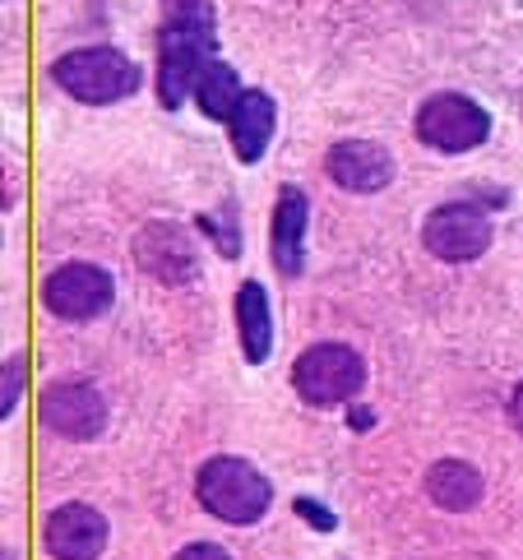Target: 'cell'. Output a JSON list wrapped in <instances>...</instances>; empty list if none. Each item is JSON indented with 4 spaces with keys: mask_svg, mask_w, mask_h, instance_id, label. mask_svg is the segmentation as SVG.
Masks as SVG:
<instances>
[{
    "mask_svg": "<svg viewBox=\"0 0 523 560\" xmlns=\"http://www.w3.org/2000/svg\"><path fill=\"white\" fill-rule=\"evenodd\" d=\"M51 84L84 107H116V103H126V97L139 93L144 70H139V61H130L120 47L97 43V47H74L66 56H56Z\"/></svg>",
    "mask_w": 523,
    "mask_h": 560,
    "instance_id": "obj_2",
    "label": "cell"
},
{
    "mask_svg": "<svg viewBox=\"0 0 523 560\" xmlns=\"http://www.w3.org/2000/svg\"><path fill=\"white\" fill-rule=\"evenodd\" d=\"M153 93L163 112H181L195 97L199 74L218 61V24H172L163 19L153 37Z\"/></svg>",
    "mask_w": 523,
    "mask_h": 560,
    "instance_id": "obj_3",
    "label": "cell"
},
{
    "mask_svg": "<svg viewBox=\"0 0 523 560\" xmlns=\"http://www.w3.org/2000/svg\"><path fill=\"white\" fill-rule=\"evenodd\" d=\"M43 542L51 560H97L112 542V524L97 505H84V500H66L56 505L43 524Z\"/></svg>",
    "mask_w": 523,
    "mask_h": 560,
    "instance_id": "obj_11",
    "label": "cell"
},
{
    "mask_svg": "<svg viewBox=\"0 0 523 560\" xmlns=\"http://www.w3.org/2000/svg\"><path fill=\"white\" fill-rule=\"evenodd\" d=\"M228 144L241 163H259L269 149H274V135H278V103L269 89H246L241 103L228 116Z\"/></svg>",
    "mask_w": 523,
    "mask_h": 560,
    "instance_id": "obj_14",
    "label": "cell"
},
{
    "mask_svg": "<svg viewBox=\"0 0 523 560\" xmlns=\"http://www.w3.org/2000/svg\"><path fill=\"white\" fill-rule=\"evenodd\" d=\"M28 394V352H10L5 366H0V417L10 422V412L24 404Z\"/></svg>",
    "mask_w": 523,
    "mask_h": 560,
    "instance_id": "obj_18",
    "label": "cell"
},
{
    "mask_svg": "<svg viewBox=\"0 0 523 560\" xmlns=\"http://www.w3.org/2000/svg\"><path fill=\"white\" fill-rule=\"evenodd\" d=\"M375 422H380V412H375L371 404H361V398H352V404L344 408V427H348L352 435H367V431H375Z\"/></svg>",
    "mask_w": 523,
    "mask_h": 560,
    "instance_id": "obj_21",
    "label": "cell"
},
{
    "mask_svg": "<svg viewBox=\"0 0 523 560\" xmlns=\"http://www.w3.org/2000/svg\"><path fill=\"white\" fill-rule=\"evenodd\" d=\"M163 5V19L172 24H218L213 0H158Z\"/></svg>",
    "mask_w": 523,
    "mask_h": 560,
    "instance_id": "obj_20",
    "label": "cell"
},
{
    "mask_svg": "<svg viewBox=\"0 0 523 560\" xmlns=\"http://www.w3.org/2000/svg\"><path fill=\"white\" fill-rule=\"evenodd\" d=\"M412 135L431 153L464 158L491 139V112L468 93H431L412 116Z\"/></svg>",
    "mask_w": 523,
    "mask_h": 560,
    "instance_id": "obj_5",
    "label": "cell"
},
{
    "mask_svg": "<svg viewBox=\"0 0 523 560\" xmlns=\"http://www.w3.org/2000/svg\"><path fill=\"white\" fill-rule=\"evenodd\" d=\"M172 560H232V551L223 542H186Z\"/></svg>",
    "mask_w": 523,
    "mask_h": 560,
    "instance_id": "obj_22",
    "label": "cell"
},
{
    "mask_svg": "<svg viewBox=\"0 0 523 560\" xmlns=\"http://www.w3.org/2000/svg\"><path fill=\"white\" fill-rule=\"evenodd\" d=\"M116 302V278L112 269L93 265V259H66L56 265L43 283V306L66 319V325H93L103 319Z\"/></svg>",
    "mask_w": 523,
    "mask_h": 560,
    "instance_id": "obj_7",
    "label": "cell"
},
{
    "mask_svg": "<svg viewBox=\"0 0 523 560\" xmlns=\"http://www.w3.org/2000/svg\"><path fill=\"white\" fill-rule=\"evenodd\" d=\"M496 242V228H491V213L477 209L473 199H450V205H435L421 223V246H427L435 259L445 265H473L491 250Z\"/></svg>",
    "mask_w": 523,
    "mask_h": 560,
    "instance_id": "obj_8",
    "label": "cell"
},
{
    "mask_svg": "<svg viewBox=\"0 0 523 560\" xmlns=\"http://www.w3.org/2000/svg\"><path fill=\"white\" fill-rule=\"evenodd\" d=\"M427 495L435 510L468 514L481 505V495H487V477H481V468L468 464V458H435L427 468Z\"/></svg>",
    "mask_w": 523,
    "mask_h": 560,
    "instance_id": "obj_15",
    "label": "cell"
},
{
    "mask_svg": "<svg viewBox=\"0 0 523 560\" xmlns=\"http://www.w3.org/2000/svg\"><path fill=\"white\" fill-rule=\"evenodd\" d=\"M325 176L348 195H380L394 186L398 163L380 139H338L325 153Z\"/></svg>",
    "mask_w": 523,
    "mask_h": 560,
    "instance_id": "obj_10",
    "label": "cell"
},
{
    "mask_svg": "<svg viewBox=\"0 0 523 560\" xmlns=\"http://www.w3.org/2000/svg\"><path fill=\"white\" fill-rule=\"evenodd\" d=\"M306 242H311V199L301 186H278L269 209V259L283 278L306 269Z\"/></svg>",
    "mask_w": 523,
    "mask_h": 560,
    "instance_id": "obj_12",
    "label": "cell"
},
{
    "mask_svg": "<svg viewBox=\"0 0 523 560\" xmlns=\"http://www.w3.org/2000/svg\"><path fill=\"white\" fill-rule=\"evenodd\" d=\"M37 417L70 445H93L107 431V394L84 375H60L47 380V389L37 394Z\"/></svg>",
    "mask_w": 523,
    "mask_h": 560,
    "instance_id": "obj_6",
    "label": "cell"
},
{
    "mask_svg": "<svg viewBox=\"0 0 523 560\" xmlns=\"http://www.w3.org/2000/svg\"><path fill=\"white\" fill-rule=\"evenodd\" d=\"M5 560H19V556H14V551H10V547H5Z\"/></svg>",
    "mask_w": 523,
    "mask_h": 560,
    "instance_id": "obj_24",
    "label": "cell"
},
{
    "mask_svg": "<svg viewBox=\"0 0 523 560\" xmlns=\"http://www.w3.org/2000/svg\"><path fill=\"white\" fill-rule=\"evenodd\" d=\"M473 205L496 213V209H505V205H510V190H505V186H487V182H481V186H473Z\"/></svg>",
    "mask_w": 523,
    "mask_h": 560,
    "instance_id": "obj_23",
    "label": "cell"
},
{
    "mask_svg": "<svg viewBox=\"0 0 523 560\" xmlns=\"http://www.w3.org/2000/svg\"><path fill=\"white\" fill-rule=\"evenodd\" d=\"M292 514H297L311 533H325V537L338 533V510L329 505V500H319V495H297V500H292Z\"/></svg>",
    "mask_w": 523,
    "mask_h": 560,
    "instance_id": "obj_19",
    "label": "cell"
},
{
    "mask_svg": "<svg viewBox=\"0 0 523 560\" xmlns=\"http://www.w3.org/2000/svg\"><path fill=\"white\" fill-rule=\"evenodd\" d=\"M195 500L209 518L232 528H251L274 505V482L241 454H209L195 468Z\"/></svg>",
    "mask_w": 523,
    "mask_h": 560,
    "instance_id": "obj_1",
    "label": "cell"
},
{
    "mask_svg": "<svg viewBox=\"0 0 523 560\" xmlns=\"http://www.w3.org/2000/svg\"><path fill=\"white\" fill-rule=\"evenodd\" d=\"M241 93H246V84H241V74L232 61H209V70L199 74V84H195V107L209 116V121H228L232 107L241 103Z\"/></svg>",
    "mask_w": 523,
    "mask_h": 560,
    "instance_id": "obj_16",
    "label": "cell"
},
{
    "mask_svg": "<svg viewBox=\"0 0 523 560\" xmlns=\"http://www.w3.org/2000/svg\"><path fill=\"white\" fill-rule=\"evenodd\" d=\"M130 259L139 265V273L163 288H190L199 278V242L172 218H153L139 228L130 236Z\"/></svg>",
    "mask_w": 523,
    "mask_h": 560,
    "instance_id": "obj_9",
    "label": "cell"
},
{
    "mask_svg": "<svg viewBox=\"0 0 523 560\" xmlns=\"http://www.w3.org/2000/svg\"><path fill=\"white\" fill-rule=\"evenodd\" d=\"M195 232L223 255V259H241V223H236V199L232 205H218L209 213L195 218Z\"/></svg>",
    "mask_w": 523,
    "mask_h": 560,
    "instance_id": "obj_17",
    "label": "cell"
},
{
    "mask_svg": "<svg viewBox=\"0 0 523 560\" xmlns=\"http://www.w3.org/2000/svg\"><path fill=\"white\" fill-rule=\"evenodd\" d=\"M292 389L301 404L311 408H348L367 385V357L357 348L338 343V338H319V343L301 348L292 357Z\"/></svg>",
    "mask_w": 523,
    "mask_h": 560,
    "instance_id": "obj_4",
    "label": "cell"
},
{
    "mask_svg": "<svg viewBox=\"0 0 523 560\" xmlns=\"http://www.w3.org/2000/svg\"><path fill=\"white\" fill-rule=\"evenodd\" d=\"M232 319H236V343L251 366H265L278 343V319H274V296L259 278H246L232 296Z\"/></svg>",
    "mask_w": 523,
    "mask_h": 560,
    "instance_id": "obj_13",
    "label": "cell"
}]
</instances>
